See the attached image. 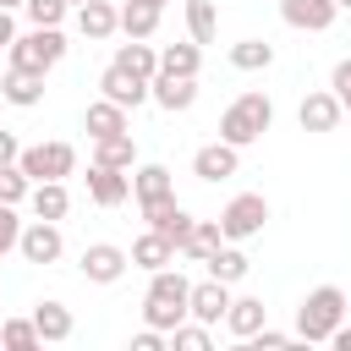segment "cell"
I'll list each match as a JSON object with an SVG mask.
<instances>
[{"instance_id": "19", "label": "cell", "mask_w": 351, "mask_h": 351, "mask_svg": "<svg viewBox=\"0 0 351 351\" xmlns=\"http://www.w3.org/2000/svg\"><path fill=\"white\" fill-rule=\"evenodd\" d=\"M263 324H269V307H263L258 296H230V307H225V329H230L236 340H252Z\"/></svg>"}, {"instance_id": "26", "label": "cell", "mask_w": 351, "mask_h": 351, "mask_svg": "<svg viewBox=\"0 0 351 351\" xmlns=\"http://www.w3.org/2000/svg\"><path fill=\"white\" fill-rule=\"evenodd\" d=\"M93 165H110V170H137V143H132V132L93 137Z\"/></svg>"}, {"instance_id": "27", "label": "cell", "mask_w": 351, "mask_h": 351, "mask_svg": "<svg viewBox=\"0 0 351 351\" xmlns=\"http://www.w3.org/2000/svg\"><path fill=\"white\" fill-rule=\"evenodd\" d=\"M203 269H208L214 280H225V285H241L252 263H247V252H241V241H219V247H214V258H208Z\"/></svg>"}, {"instance_id": "2", "label": "cell", "mask_w": 351, "mask_h": 351, "mask_svg": "<svg viewBox=\"0 0 351 351\" xmlns=\"http://www.w3.org/2000/svg\"><path fill=\"white\" fill-rule=\"evenodd\" d=\"M269 126H274V99H269V93H258V88L236 93V99L225 104V115H219V137H225V143H236V148H252Z\"/></svg>"}, {"instance_id": "25", "label": "cell", "mask_w": 351, "mask_h": 351, "mask_svg": "<svg viewBox=\"0 0 351 351\" xmlns=\"http://www.w3.org/2000/svg\"><path fill=\"white\" fill-rule=\"evenodd\" d=\"M115 66L132 71V77H148V82H154V71H159V49H154L148 38H126V44H115Z\"/></svg>"}, {"instance_id": "21", "label": "cell", "mask_w": 351, "mask_h": 351, "mask_svg": "<svg viewBox=\"0 0 351 351\" xmlns=\"http://www.w3.org/2000/svg\"><path fill=\"white\" fill-rule=\"evenodd\" d=\"M0 99L16 104V110H33V104H44V77H38V71H16V66H5Z\"/></svg>"}, {"instance_id": "16", "label": "cell", "mask_w": 351, "mask_h": 351, "mask_svg": "<svg viewBox=\"0 0 351 351\" xmlns=\"http://www.w3.org/2000/svg\"><path fill=\"white\" fill-rule=\"evenodd\" d=\"M99 93L104 99H115V104H126V110H137V104H148V77H132V71H121L115 60L99 71Z\"/></svg>"}, {"instance_id": "39", "label": "cell", "mask_w": 351, "mask_h": 351, "mask_svg": "<svg viewBox=\"0 0 351 351\" xmlns=\"http://www.w3.org/2000/svg\"><path fill=\"white\" fill-rule=\"evenodd\" d=\"M329 88H335L340 110L351 115V55H346V60H335V71H329Z\"/></svg>"}, {"instance_id": "4", "label": "cell", "mask_w": 351, "mask_h": 351, "mask_svg": "<svg viewBox=\"0 0 351 351\" xmlns=\"http://www.w3.org/2000/svg\"><path fill=\"white\" fill-rule=\"evenodd\" d=\"M60 60H66V33H60V27H27V33H16V38L5 44V66H16V71L49 77Z\"/></svg>"}, {"instance_id": "42", "label": "cell", "mask_w": 351, "mask_h": 351, "mask_svg": "<svg viewBox=\"0 0 351 351\" xmlns=\"http://www.w3.org/2000/svg\"><path fill=\"white\" fill-rule=\"evenodd\" d=\"M329 346H335V351H351V324H340V329L329 335Z\"/></svg>"}, {"instance_id": "41", "label": "cell", "mask_w": 351, "mask_h": 351, "mask_svg": "<svg viewBox=\"0 0 351 351\" xmlns=\"http://www.w3.org/2000/svg\"><path fill=\"white\" fill-rule=\"evenodd\" d=\"M11 38H16V22H11V11H5V5H0V49H5V44H11Z\"/></svg>"}, {"instance_id": "6", "label": "cell", "mask_w": 351, "mask_h": 351, "mask_svg": "<svg viewBox=\"0 0 351 351\" xmlns=\"http://www.w3.org/2000/svg\"><path fill=\"white\" fill-rule=\"evenodd\" d=\"M16 165L27 170V181H66L77 170V148L71 143H33V148H22Z\"/></svg>"}, {"instance_id": "45", "label": "cell", "mask_w": 351, "mask_h": 351, "mask_svg": "<svg viewBox=\"0 0 351 351\" xmlns=\"http://www.w3.org/2000/svg\"><path fill=\"white\" fill-rule=\"evenodd\" d=\"M0 5H5V11H11V5H22V0H0Z\"/></svg>"}, {"instance_id": "23", "label": "cell", "mask_w": 351, "mask_h": 351, "mask_svg": "<svg viewBox=\"0 0 351 351\" xmlns=\"http://www.w3.org/2000/svg\"><path fill=\"white\" fill-rule=\"evenodd\" d=\"M27 208H33V219H66V214H71V192H66V181H33Z\"/></svg>"}, {"instance_id": "7", "label": "cell", "mask_w": 351, "mask_h": 351, "mask_svg": "<svg viewBox=\"0 0 351 351\" xmlns=\"http://www.w3.org/2000/svg\"><path fill=\"white\" fill-rule=\"evenodd\" d=\"M16 252H22V263H38V269L60 263V252H66L60 219H27V225H22V241H16Z\"/></svg>"}, {"instance_id": "37", "label": "cell", "mask_w": 351, "mask_h": 351, "mask_svg": "<svg viewBox=\"0 0 351 351\" xmlns=\"http://www.w3.org/2000/svg\"><path fill=\"white\" fill-rule=\"evenodd\" d=\"M22 225H27V219H16V203H0V258H5V252H16Z\"/></svg>"}, {"instance_id": "33", "label": "cell", "mask_w": 351, "mask_h": 351, "mask_svg": "<svg viewBox=\"0 0 351 351\" xmlns=\"http://www.w3.org/2000/svg\"><path fill=\"white\" fill-rule=\"evenodd\" d=\"M33 346H44L33 318H5L0 324V351H33Z\"/></svg>"}, {"instance_id": "34", "label": "cell", "mask_w": 351, "mask_h": 351, "mask_svg": "<svg viewBox=\"0 0 351 351\" xmlns=\"http://www.w3.org/2000/svg\"><path fill=\"white\" fill-rule=\"evenodd\" d=\"M214 346V335H208V324H197V318H181L176 329H170V351H208Z\"/></svg>"}, {"instance_id": "40", "label": "cell", "mask_w": 351, "mask_h": 351, "mask_svg": "<svg viewBox=\"0 0 351 351\" xmlns=\"http://www.w3.org/2000/svg\"><path fill=\"white\" fill-rule=\"evenodd\" d=\"M16 159H22V143H16V132L0 126V165H16Z\"/></svg>"}, {"instance_id": "14", "label": "cell", "mask_w": 351, "mask_h": 351, "mask_svg": "<svg viewBox=\"0 0 351 351\" xmlns=\"http://www.w3.org/2000/svg\"><path fill=\"white\" fill-rule=\"evenodd\" d=\"M88 197L99 208H121L132 197V170H110V165H88Z\"/></svg>"}, {"instance_id": "46", "label": "cell", "mask_w": 351, "mask_h": 351, "mask_svg": "<svg viewBox=\"0 0 351 351\" xmlns=\"http://www.w3.org/2000/svg\"><path fill=\"white\" fill-rule=\"evenodd\" d=\"M71 5H82V0H71Z\"/></svg>"}, {"instance_id": "12", "label": "cell", "mask_w": 351, "mask_h": 351, "mask_svg": "<svg viewBox=\"0 0 351 351\" xmlns=\"http://www.w3.org/2000/svg\"><path fill=\"white\" fill-rule=\"evenodd\" d=\"M148 99H154L159 110H170V115H181V110H192V104H197V77H176V71H154V82H148Z\"/></svg>"}, {"instance_id": "5", "label": "cell", "mask_w": 351, "mask_h": 351, "mask_svg": "<svg viewBox=\"0 0 351 351\" xmlns=\"http://www.w3.org/2000/svg\"><path fill=\"white\" fill-rule=\"evenodd\" d=\"M263 225H269V197H263V192H236V197L219 208L225 241H252V236H263Z\"/></svg>"}, {"instance_id": "28", "label": "cell", "mask_w": 351, "mask_h": 351, "mask_svg": "<svg viewBox=\"0 0 351 351\" xmlns=\"http://www.w3.org/2000/svg\"><path fill=\"white\" fill-rule=\"evenodd\" d=\"M219 241H225V230H219V219H197V225H192V236L181 241V258H186V263H208Z\"/></svg>"}, {"instance_id": "43", "label": "cell", "mask_w": 351, "mask_h": 351, "mask_svg": "<svg viewBox=\"0 0 351 351\" xmlns=\"http://www.w3.org/2000/svg\"><path fill=\"white\" fill-rule=\"evenodd\" d=\"M143 5H159V11H165V5H170V0H143Z\"/></svg>"}, {"instance_id": "36", "label": "cell", "mask_w": 351, "mask_h": 351, "mask_svg": "<svg viewBox=\"0 0 351 351\" xmlns=\"http://www.w3.org/2000/svg\"><path fill=\"white\" fill-rule=\"evenodd\" d=\"M27 192H33L27 170L22 165H0V203H27Z\"/></svg>"}, {"instance_id": "9", "label": "cell", "mask_w": 351, "mask_h": 351, "mask_svg": "<svg viewBox=\"0 0 351 351\" xmlns=\"http://www.w3.org/2000/svg\"><path fill=\"white\" fill-rule=\"evenodd\" d=\"M143 219H148V230H159L165 241H176V252H181V241H186V236H192V225H197V214H186L176 197L143 203Z\"/></svg>"}, {"instance_id": "18", "label": "cell", "mask_w": 351, "mask_h": 351, "mask_svg": "<svg viewBox=\"0 0 351 351\" xmlns=\"http://www.w3.org/2000/svg\"><path fill=\"white\" fill-rule=\"evenodd\" d=\"M77 33L93 38V44H104L110 33H121V5H110V0H82V5H77Z\"/></svg>"}, {"instance_id": "32", "label": "cell", "mask_w": 351, "mask_h": 351, "mask_svg": "<svg viewBox=\"0 0 351 351\" xmlns=\"http://www.w3.org/2000/svg\"><path fill=\"white\" fill-rule=\"evenodd\" d=\"M197 66H203V44H165V49H159V71L197 77Z\"/></svg>"}, {"instance_id": "29", "label": "cell", "mask_w": 351, "mask_h": 351, "mask_svg": "<svg viewBox=\"0 0 351 351\" xmlns=\"http://www.w3.org/2000/svg\"><path fill=\"white\" fill-rule=\"evenodd\" d=\"M159 16H165L159 5L126 0V5H121V33H126V38H154V33H159Z\"/></svg>"}, {"instance_id": "22", "label": "cell", "mask_w": 351, "mask_h": 351, "mask_svg": "<svg viewBox=\"0 0 351 351\" xmlns=\"http://www.w3.org/2000/svg\"><path fill=\"white\" fill-rule=\"evenodd\" d=\"M132 197H137V208L143 203H159V197H176V176L165 165H137L132 170Z\"/></svg>"}, {"instance_id": "30", "label": "cell", "mask_w": 351, "mask_h": 351, "mask_svg": "<svg viewBox=\"0 0 351 351\" xmlns=\"http://www.w3.org/2000/svg\"><path fill=\"white\" fill-rule=\"evenodd\" d=\"M230 66L236 71H269L274 66V44L269 38H241V44H230Z\"/></svg>"}, {"instance_id": "1", "label": "cell", "mask_w": 351, "mask_h": 351, "mask_svg": "<svg viewBox=\"0 0 351 351\" xmlns=\"http://www.w3.org/2000/svg\"><path fill=\"white\" fill-rule=\"evenodd\" d=\"M186 296H192V280L170 263V269H154L148 274V291H143V324H154V329H176L181 318H192V307H186Z\"/></svg>"}, {"instance_id": "8", "label": "cell", "mask_w": 351, "mask_h": 351, "mask_svg": "<svg viewBox=\"0 0 351 351\" xmlns=\"http://www.w3.org/2000/svg\"><path fill=\"white\" fill-rule=\"evenodd\" d=\"M126 263H132V252L115 247V241H88L82 258H77V269H82L88 285H115V280L126 274Z\"/></svg>"}, {"instance_id": "3", "label": "cell", "mask_w": 351, "mask_h": 351, "mask_svg": "<svg viewBox=\"0 0 351 351\" xmlns=\"http://www.w3.org/2000/svg\"><path fill=\"white\" fill-rule=\"evenodd\" d=\"M340 324H346V291L340 285H313L302 296V307H296V340L324 346Z\"/></svg>"}, {"instance_id": "38", "label": "cell", "mask_w": 351, "mask_h": 351, "mask_svg": "<svg viewBox=\"0 0 351 351\" xmlns=\"http://www.w3.org/2000/svg\"><path fill=\"white\" fill-rule=\"evenodd\" d=\"M247 346H252V351H285V346H296V329L285 335V329H269V324H263V329H258Z\"/></svg>"}, {"instance_id": "31", "label": "cell", "mask_w": 351, "mask_h": 351, "mask_svg": "<svg viewBox=\"0 0 351 351\" xmlns=\"http://www.w3.org/2000/svg\"><path fill=\"white\" fill-rule=\"evenodd\" d=\"M186 33H192V44H214V38H219V11H214V0H186Z\"/></svg>"}, {"instance_id": "24", "label": "cell", "mask_w": 351, "mask_h": 351, "mask_svg": "<svg viewBox=\"0 0 351 351\" xmlns=\"http://www.w3.org/2000/svg\"><path fill=\"white\" fill-rule=\"evenodd\" d=\"M132 263H137L143 274H154V269H170V263H176V241H165L159 230H143V236L132 241Z\"/></svg>"}, {"instance_id": "20", "label": "cell", "mask_w": 351, "mask_h": 351, "mask_svg": "<svg viewBox=\"0 0 351 351\" xmlns=\"http://www.w3.org/2000/svg\"><path fill=\"white\" fill-rule=\"evenodd\" d=\"M33 324H38L44 346H60V340H71V335H77V318H71V307H66V302H55V296L33 307Z\"/></svg>"}, {"instance_id": "35", "label": "cell", "mask_w": 351, "mask_h": 351, "mask_svg": "<svg viewBox=\"0 0 351 351\" xmlns=\"http://www.w3.org/2000/svg\"><path fill=\"white\" fill-rule=\"evenodd\" d=\"M22 11H27L33 27H60L66 11H71V0H22Z\"/></svg>"}, {"instance_id": "15", "label": "cell", "mask_w": 351, "mask_h": 351, "mask_svg": "<svg viewBox=\"0 0 351 351\" xmlns=\"http://www.w3.org/2000/svg\"><path fill=\"white\" fill-rule=\"evenodd\" d=\"M186 307H192V318H197V324H208V329H214V324H225V307H230V285L208 274V280H197V285H192Z\"/></svg>"}, {"instance_id": "13", "label": "cell", "mask_w": 351, "mask_h": 351, "mask_svg": "<svg viewBox=\"0 0 351 351\" xmlns=\"http://www.w3.org/2000/svg\"><path fill=\"white\" fill-rule=\"evenodd\" d=\"M296 121H302V132H335V126L346 121V110H340L335 88H318V93H307V99L296 104Z\"/></svg>"}, {"instance_id": "44", "label": "cell", "mask_w": 351, "mask_h": 351, "mask_svg": "<svg viewBox=\"0 0 351 351\" xmlns=\"http://www.w3.org/2000/svg\"><path fill=\"white\" fill-rule=\"evenodd\" d=\"M335 5H340V11H351V0H335Z\"/></svg>"}, {"instance_id": "10", "label": "cell", "mask_w": 351, "mask_h": 351, "mask_svg": "<svg viewBox=\"0 0 351 351\" xmlns=\"http://www.w3.org/2000/svg\"><path fill=\"white\" fill-rule=\"evenodd\" d=\"M236 170H241V148L225 143V137H219V143H203V148L192 154V176H197V181H230Z\"/></svg>"}, {"instance_id": "11", "label": "cell", "mask_w": 351, "mask_h": 351, "mask_svg": "<svg viewBox=\"0 0 351 351\" xmlns=\"http://www.w3.org/2000/svg\"><path fill=\"white\" fill-rule=\"evenodd\" d=\"M280 16L296 33H329L335 16H340V5L335 0H280Z\"/></svg>"}, {"instance_id": "17", "label": "cell", "mask_w": 351, "mask_h": 351, "mask_svg": "<svg viewBox=\"0 0 351 351\" xmlns=\"http://www.w3.org/2000/svg\"><path fill=\"white\" fill-rule=\"evenodd\" d=\"M82 132H88V137H115V132H132V110L99 93V99L82 110Z\"/></svg>"}]
</instances>
